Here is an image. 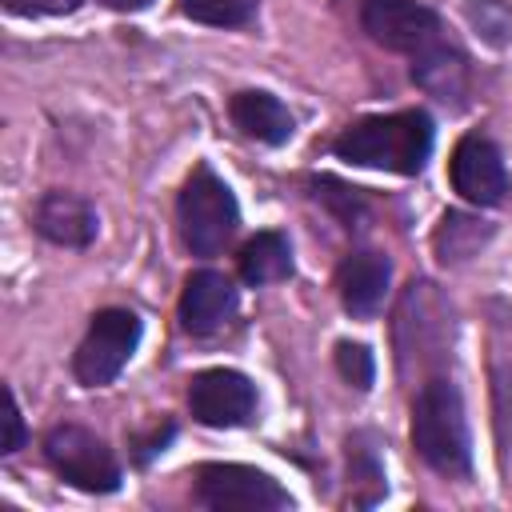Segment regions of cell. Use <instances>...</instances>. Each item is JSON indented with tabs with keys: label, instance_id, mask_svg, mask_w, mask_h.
<instances>
[{
	"label": "cell",
	"instance_id": "1",
	"mask_svg": "<svg viewBox=\"0 0 512 512\" xmlns=\"http://www.w3.org/2000/svg\"><path fill=\"white\" fill-rule=\"evenodd\" d=\"M432 140H436L432 116L424 108H404V112H380V116L352 120L332 140V152L356 168L416 176V172H424V164L432 156Z\"/></svg>",
	"mask_w": 512,
	"mask_h": 512
},
{
	"label": "cell",
	"instance_id": "2",
	"mask_svg": "<svg viewBox=\"0 0 512 512\" xmlns=\"http://www.w3.org/2000/svg\"><path fill=\"white\" fill-rule=\"evenodd\" d=\"M412 448L432 472H440L448 480L472 476V440H468L464 396L448 376H428L416 388V396H412Z\"/></svg>",
	"mask_w": 512,
	"mask_h": 512
},
{
	"label": "cell",
	"instance_id": "3",
	"mask_svg": "<svg viewBox=\"0 0 512 512\" xmlns=\"http://www.w3.org/2000/svg\"><path fill=\"white\" fill-rule=\"evenodd\" d=\"M240 224V204L232 188L208 168L196 164L176 196V228L192 256H216Z\"/></svg>",
	"mask_w": 512,
	"mask_h": 512
},
{
	"label": "cell",
	"instance_id": "4",
	"mask_svg": "<svg viewBox=\"0 0 512 512\" xmlns=\"http://www.w3.org/2000/svg\"><path fill=\"white\" fill-rule=\"evenodd\" d=\"M44 460H48V468L64 484H72L80 492L104 496V492L120 488V460H116V452L92 428H84V424H56V428H48Z\"/></svg>",
	"mask_w": 512,
	"mask_h": 512
},
{
	"label": "cell",
	"instance_id": "5",
	"mask_svg": "<svg viewBox=\"0 0 512 512\" xmlns=\"http://www.w3.org/2000/svg\"><path fill=\"white\" fill-rule=\"evenodd\" d=\"M140 316L132 308H100L84 332V340L72 352V376L84 388H104L112 384L124 364L132 360L136 344H140Z\"/></svg>",
	"mask_w": 512,
	"mask_h": 512
},
{
	"label": "cell",
	"instance_id": "6",
	"mask_svg": "<svg viewBox=\"0 0 512 512\" xmlns=\"http://www.w3.org/2000/svg\"><path fill=\"white\" fill-rule=\"evenodd\" d=\"M196 504L212 512H276L292 508V492L264 468L212 460L196 468Z\"/></svg>",
	"mask_w": 512,
	"mask_h": 512
},
{
	"label": "cell",
	"instance_id": "7",
	"mask_svg": "<svg viewBox=\"0 0 512 512\" xmlns=\"http://www.w3.org/2000/svg\"><path fill=\"white\" fill-rule=\"evenodd\" d=\"M360 28L376 44L404 52V56H420V52L436 48L440 40H448L444 20L424 0H364L360 4Z\"/></svg>",
	"mask_w": 512,
	"mask_h": 512
},
{
	"label": "cell",
	"instance_id": "8",
	"mask_svg": "<svg viewBox=\"0 0 512 512\" xmlns=\"http://www.w3.org/2000/svg\"><path fill=\"white\" fill-rule=\"evenodd\" d=\"M448 336H452V312L432 292V284L412 280L408 292H404V300H400V312H396L400 364L408 368L412 356H416V368H428V364L444 360Z\"/></svg>",
	"mask_w": 512,
	"mask_h": 512
},
{
	"label": "cell",
	"instance_id": "9",
	"mask_svg": "<svg viewBox=\"0 0 512 512\" xmlns=\"http://www.w3.org/2000/svg\"><path fill=\"white\" fill-rule=\"evenodd\" d=\"M256 408V384L236 368H204L188 380V412L204 428H244Z\"/></svg>",
	"mask_w": 512,
	"mask_h": 512
},
{
	"label": "cell",
	"instance_id": "10",
	"mask_svg": "<svg viewBox=\"0 0 512 512\" xmlns=\"http://www.w3.org/2000/svg\"><path fill=\"white\" fill-rule=\"evenodd\" d=\"M448 180L452 188L476 204V208H496L508 196V168H504V152L496 148L492 136L484 132H468L456 140L452 160H448Z\"/></svg>",
	"mask_w": 512,
	"mask_h": 512
},
{
	"label": "cell",
	"instance_id": "11",
	"mask_svg": "<svg viewBox=\"0 0 512 512\" xmlns=\"http://www.w3.org/2000/svg\"><path fill=\"white\" fill-rule=\"evenodd\" d=\"M236 312V284L216 272V268H200L184 280V292H180V304H176V316H180V328L188 336H212L220 332Z\"/></svg>",
	"mask_w": 512,
	"mask_h": 512
},
{
	"label": "cell",
	"instance_id": "12",
	"mask_svg": "<svg viewBox=\"0 0 512 512\" xmlns=\"http://www.w3.org/2000/svg\"><path fill=\"white\" fill-rule=\"evenodd\" d=\"M32 228L56 244V248H88L100 232V216H96V204L76 196V192H44L32 208Z\"/></svg>",
	"mask_w": 512,
	"mask_h": 512
},
{
	"label": "cell",
	"instance_id": "13",
	"mask_svg": "<svg viewBox=\"0 0 512 512\" xmlns=\"http://www.w3.org/2000/svg\"><path fill=\"white\" fill-rule=\"evenodd\" d=\"M388 284H392V260L384 252H372V248H360V252H348L336 268V292H340V304L348 316L356 320H368L384 308V296H388Z\"/></svg>",
	"mask_w": 512,
	"mask_h": 512
},
{
	"label": "cell",
	"instance_id": "14",
	"mask_svg": "<svg viewBox=\"0 0 512 512\" xmlns=\"http://www.w3.org/2000/svg\"><path fill=\"white\" fill-rule=\"evenodd\" d=\"M228 116L232 124L248 136V140H260V144H288L292 132H296V116L288 112V104L264 88H244L228 100Z\"/></svg>",
	"mask_w": 512,
	"mask_h": 512
},
{
	"label": "cell",
	"instance_id": "15",
	"mask_svg": "<svg viewBox=\"0 0 512 512\" xmlns=\"http://www.w3.org/2000/svg\"><path fill=\"white\" fill-rule=\"evenodd\" d=\"M412 80H416L428 96H436V100L460 108L464 96H468V60H464V52H460L452 40H440L436 48L412 56Z\"/></svg>",
	"mask_w": 512,
	"mask_h": 512
},
{
	"label": "cell",
	"instance_id": "16",
	"mask_svg": "<svg viewBox=\"0 0 512 512\" xmlns=\"http://www.w3.org/2000/svg\"><path fill=\"white\" fill-rule=\"evenodd\" d=\"M236 268H240V280L252 284V288L288 280V276H292V244H288V236L276 232V228L256 232V236L240 248Z\"/></svg>",
	"mask_w": 512,
	"mask_h": 512
},
{
	"label": "cell",
	"instance_id": "17",
	"mask_svg": "<svg viewBox=\"0 0 512 512\" xmlns=\"http://www.w3.org/2000/svg\"><path fill=\"white\" fill-rule=\"evenodd\" d=\"M488 236H492V224H484L476 216H464V212H444L440 228L432 232V248H436L440 264H464V260L480 256Z\"/></svg>",
	"mask_w": 512,
	"mask_h": 512
},
{
	"label": "cell",
	"instance_id": "18",
	"mask_svg": "<svg viewBox=\"0 0 512 512\" xmlns=\"http://www.w3.org/2000/svg\"><path fill=\"white\" fill-rule=\"evenodd\" d=\"M180 12L208 28H244L256 20L260 0H180Z\"/></svg>",
	"mask_w": 512,
	"mask_h": 512
},
{
	"label": "cell",
	"instance_id": "19",
	"mask_svg": "<svg viewBox=\"0 0 512 512\" xmlns=\"http://www.w3.org/2000/svg\"><path fill=\"white\" fill-rule=\"evenodd\" d=\"M348 480L352 484H368L372 504L384 496V464H380V456H376L368 436H352L348 440Z\"/></svg>",
	"mask_w": 512,
	"mask_h": 512
},
{
	"label": "cell",
	"instance_id": "20",
	"mask_svg": "<svg viewBox=\"0 0 512 512\" xmlns=\"http://www.w3.org/2000/svg\"><path fill=\"white\" fill-rule=\"evenodd\" d=\"M336 368H340V376H344L352 388H360V392H368L372 380H376V360H372V352H368L364 344H352V340H340V344H336Z\"/></svg>",
	"mask_w": 512,
	"mask_h": 512
},
{
	"label": "cell",
	"instance_id": "21",
	"mask_svg": "<svg viewBox=\"0 0 512 512\" xmlns=\"http://www.w3.org/2000/svg\"><path fill=\"white\" fill-rule=\"evenodd\" d=\"M468 20L480 28L488 44H504L512 36V16L500 0H468Z\"/></svg>",
	"mask_w": 512,
	"mask_h": 512
},
{
	"label": "cell",
	"instance_id": "22",
	"mask_svg": "<svg viewBox=\"0 0 512 512\" xmlns=\"http://www.w3.org/2000/svg\"><path fill=\"white\" fill-rule=\"evenodd\" d=\"M492 400H496V428L500 440L512 448V364L492 372Z\"/></svg>",
	"mask_w": 512,
	"mask_h": 512
},
{
	"label": "cell",
	"instance_id": "23",
	"mask_svg": "<svg viewBox=\"0 0 512 512\" xmlns=\"http://www.w3.org/2000/svg\"><path fill=\"white\" fill-rule=\"evenodd\" d=\"M12 16H68L80 8V0H4Z\"/></svg>",
	"mask_w": 512,
	"mask_h": 512
},
{
	"label": "cell",
	"instance_id": "24",
	"mask_svg": "<svg viewBox=\"0 0 512 512\" xmlns=\"http://www.w3.org/2000/svg\"><path fill=\"white\" fill-rule=\"evenodd\" d=\"M4 424H8V436H4L0 452H4V456H12V452H20V448H24V440H28V432H24V416H20V400H16V392H12V388H8V416H4Z\"/></svg>",
	"mask_w": 512,
	"mask_h": 512
},
{
	"label": "cell",
	"instance_id": "25",
	"mask_svg": "<svg viewBox=\"0 0 512 512\" xmlns=\"http://www.w3.org/2000/svg\"><path fill=\"white\" fill-rule=\"evenodd\" d=\"M172 436H176V424H172V420H164V428L156 424L144 440H136V464H148L156 452H164V444H168Z\"/></svg>",
	"mask_w": 512,
	"mask_h": 512
},
{
	"label": "cell",
	"instance_id": "26",
	"mask_svg": "<svg viewBox=\"0 0 512 512\" xmlns=\"http://www.w3.org/2000/svg\"><path fill=\"white\" fill-rule=\"evenodd\" d=\"M104 8H116V12H144L152 8V0H100Z\"/></svg>",
	"mask_w": 512,
	"mask_h": 512
}]
</instances>
